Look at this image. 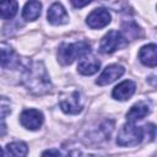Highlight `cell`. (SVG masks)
Instances as JSON below:
<instances>
[{
  "mask_svg": "<svg viewBox=\"0 0 157 157\" xmlns=\"http://www.w3.org/2000/svg\"><path fill=\"white\" fill-rule=\"evenodd\" d=\"M99 66H101V63L99 60H97L94 56H83L80 63H78V66H77V70L80 74L82 75H93L96 74L98 70H99Z\"/></svg>",
  "mask_w": 157,
  "mask_h": 157,
  "instance_id": "cell-14",
  "label": "cell"
},
{
  "mask_svg": "<svg viewBox=\"0 0 157 157\" xmlns=\"http://www.w3.org/2000/svg\"><path fill=\"white\" fill-rule=\"evenodd\" d=\"M148 113H150V104L147 102H139V103L134 104L126 113L128 123L134 124L135 121L144 119Z\"/></svg>",
  "mask_w": 157,
  "mask_h": 157,
  "instance_id": "cell-13",
  "label": "cell"
},
{
  "mask_svg": "<svg viewBox=\"0 0 157 157\" xmlns=\"http://www.w3.org/2000/svg\"><path fill=\"white\" fill-rule=\"evenodd\" d=\"M156 44L151 43V44H146L144 45L140 52H139V59L140 61L150 67H155L157 65V55H156Z\"/></svg>",
  "mask_w": 157,
  "mask_h": 157,
  "instance_id": "cell-12",
  "label": "cell"
},
{
  "mask_svg": "<svg viewBox=\"0 0 157 157\" xmlns=\"http://www.w3.org/2000/svg\"><path fill=\"white\" fill-rule=\"evenodd\" d=\"M43 114L38 109H25L20 115L21 124L29 130H38L43 124Z\"/></svg>",
  "mask_w": 157,
  "mask_h": 157,
  "instance_id": "cell-7",
  "label": "cell"
},
{
  "mask_svg": "<svg viewBox=\"0 0 157 157\" xmlns=\"http://www.w3.org/2000/svg\"><path fill=\"white\" fill-rule=\"evenodd\" d=\"M47 17H48V21L55 26L64 25V23L69 22V15L60 2H53L50 5L48 13H47Z\"/></svg>",
  "mask_w": 157,
  "mask_h": 157,
  "instance_id": "cell-10",
  "label": "cell"
},
{
  "mask_svg": "<svg viewBox=\"0 0 157 157\" xmlns=\"http://www.w3.org/2000/svg\"><path fill=\"white\" fill-rule=\"evenodd\" d=\"M91 1H85V2H80V1H71V4L75 6V7H82V6H86L88 5Z\"/></svg>",
  "mask_w": 157,
  "mask_h": 157,
  "instance_id": "cell-21",
  "label": "cell"
},
{
  "mask_svg": "<svg viewBox=\"0 0 157 157\" xmlns=\"http://www.w3.org/2000/svg\"><path fill=\"white\" fill-rule=\"evenodd\" d=\"M6 153L9 157H26L28 153V147L23 141H13L7 144Z\"/></svg>",
  "mask_w": 157,
  "mask_h": 157,
  "instance_id": "cell-16",
  "label": "cell"
},
{
  "mask_svg": "<svg viewBox=\"0 0 157 157\" xmlns=\"http://www.w3.org/2000/svg\"><path fill=\"white\" fill-rule=\"evenodd\" d=\"M91 52V45L86 40L75 43H63L58 49V59L63 65L72 64L77 58H83Z\"/></svg>",
  "mask_w": 157,
  "mask_h": 157,
  "instance_id": "cell-2",
  "label": "cell"
},
{
  "mask_svg": "<svg viewBox=\"0 0 157 157\" xmlns=\"http://www.w3.org/2000/svg\"><path fill=\"white\" fill-rule=\"evenodd\" d=\"M4 156V152H2V150H1V147H0V157H2Z\"/></svg>",
  "mask_w": 157,
  "mask_h": 157,
  "instance_id": "cell-23",
  "label": "cell"
},
{
  "mask_svg": "<svg viewBox=\"0 0 157 157\" xmlns=\"http://www.w3.org/2000/svg\"><path fill=\"white\" fill-rule=\"evenodd\" d=\"M23 86L36 96H43L52 91V81L42 61L29 64L22 75Z\"/></svg>",
  "mask_w": 157,
  "mask_h": 157,
  "instance_id": "cell-1",
  "label": "cell"
},
{
  "mask_svg": "<svg viewBox=\"0 0 157 157\" xmlns=\"http://www.w3.org/2000/svg\"><path fill=\"white\" fill-rule=\"evenodd\" d=\"M42 157H71V153H64L56 148H49L42 153Z\"/></svg>",
  "mask_w": 157,
  "mask_h": 157,
  "instance_id": "cell-20",
  "label": "cell"
},
{
  "mask_svg": "<svg viewBox=\"0 0 157 157\" xmlns=\"http://www.w3.org/2000/svg\"><path fill=\"white\" fill-rule=\"evenodd\" d=\"M144 139V129L132 123L125 124L118 132L117 144L119 146H135Z\"/></svg>",
  "mask_w": 157,
  "mask_h": 157,
  "instance_id": "cell-3",
  "label": "cell"
},
{
  "mask_svg": "<svg viewBox=\"0 0 157 157\" xmlns=\"http://www.w3.org/2000/svg\"><path fill=\"white\" fill-rule=\"evenodd\" d=\"M21 64V59L12 47L5 42H0V66L4 69H16Z\"/></svg>",
  "mask_w": 157,
  "mask_h": 157,
  "instance_id": "cell-6",
  "label": "cell"
},
{
  "mask_svg": "<svg viewBox=\"0 0 157 157\" xmlns=\"http://www.w3.org/2000/svg\"><path fill=\"white\" fill-rule=\"evenodd\" d=\"M125 72V69L121 65L118 64H112L109 66H107L103 72L98 76V78L96 80V83L99 86H105L109 85L112 82H114L117 78H119Z\"/></svg>",
  "mask_w": 157,
  "mask_h": 157,
  "instance_id": "cell-9",
  "label": "cell"
},
{
  "mask_svg": "<svg viewBox=\"0 0 157 157\" xmlns=\"http://www.w3.org/2000/svg\"><path fill=\"white\" fill-rule=\"evenodd\" d=\"M11 112V103L10 99L5 96H0V119H4Z\"/></svg>",
  "mask_w": 157,
  "mask_h": 157,
  "instance_id": "cell-19",
  "label": "cell"
},
{
  "mask_svg": "<svg viewBox=\"0 0 157 157\" xmlns=\"http://www.w3.org/2000/svg\"><path fill=\"white\" fill-rule=\"evenodd\" d=\"M18 9V4L16 1L12 0H5V1H0V18L4 20H9L12 18Z\"/></svg>",
  "mask_w": 157,
  "mask_h": 157,
  "instance_id": "cell-17",
  "label": "cell"
},
{
  "mask_svg": "<svg viewBox=\"0 0 157 157\" xmlns=\"http://www.w3.org/2000/svg\"><path fill=\"white\" fill-rule=\"evenodd\" d=\"M135 88H136V86H135V83L132 81L125 80V81L120 82L119 85H117L113 88L112 96L118 101H126L134 94Z\"/></svg>",
  "mask_w": 157,
  "mask_h": 157,
  "instance_id": "cell-11",
  "label": "cell"
},
{
  "mask_svg": "<svg viewBox=\"0 0 157 157\" xmlns=\"http://www.w3.org/2000/svg\"><path fill=\"white\" fill-rule=\"evenodd\" d=\"M42 10V4L39 1H28L26 2L22 10V18L26 21H34L39 17Z\"/></svg>",
  "mask_w": 157,
  "mask_h": 157,
  "instance_id": "cell-15",
  "label": "cell"
},
{
  "mask_svg": "<svg viewBox=\"0 0 157 157\" xmlns=\"http://www.w3.org/2000/svg\"><path fill=\"white\" fill-rule=\"evenodd\" d=\"M123 31L125 33V39L130 38V39H135L140 36V32L141 29L139 28V26L135 23V22H126L123 25Z\"/></svg>",
  "mask_w": 157,
  "mask_h": 157,
  "instance_id": "cell-18",
  "label": "cell"
},
{
  "mask_svg": "<svg viewBox=\"0 0 157 157\" xmlns=\"http://www.w3.org/2000/svg\"><path fill=\"white\" fill-rule=\"evenodd\" d=\"M6 131H7L6 125H5L4 123H0V137H1V136H4V135L6 134Z\"/></svg>",
  "mask_w": 157,
  "mask_h": 157,
  "instance_id": "cell-22",
  "label": "cell"
},
{
  "mask_svg": "<svg viewBox=\"0 0 157 157\" xmlns=\"http://www.w3.org/2000/svg\"><path fill=\"white\" fill-rule=\"evenodd\" d=\"M126 44V39L124 38L123 33L118 31H109L99 43V52L104 54H110L117 49L124 47Z\"/></svg>",
  "mask_w": 157,
  "mask_h": 157,
  "instance_id": "cell-5",
  "label": "cell"
},
{
  "mask_svg": "<svg viewBox=\"0 0 157 157\" xmlns=\"http://www.w3.org/2000/svg\"><path fill=\"white\" fill-rule=\"evenodd\" d=\"M83 96L80 91H71L63 93L59 98V105L66 114H77L83 108Z\"/></svg>",
  "mask_w": 157,
  "mask_h": 157,
  "instance_id": "cell-4",
  "label": "cell"
},
{
  "mask_svg": "<svg viewBox=\"0 0 157 157\" xmlns=\"http://www.w3.org/2000/svg\"><path fill=\"white\" fill-rule=\"evenodd\" d=\"M110 13L107 9L98 7L94 9L88 16H87V25L91 28H103L110 22Z\"/></svg>",
  "mask_w": 157,
  "mask_h": 157,
  "instance_id": "cell-8",
  "label": "cell"
}]
</instances>
